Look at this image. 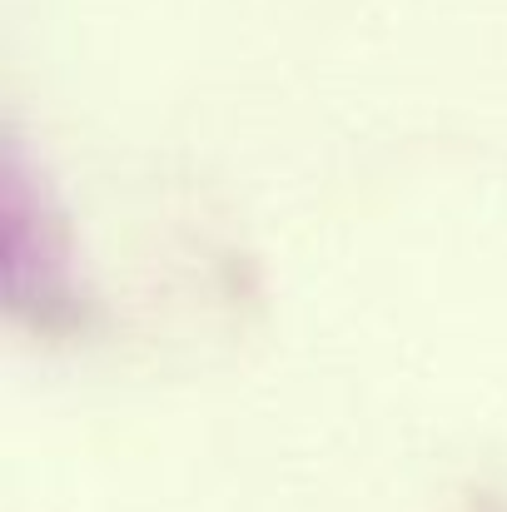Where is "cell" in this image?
Segmentation results:
<instances>
[]
</instances>
